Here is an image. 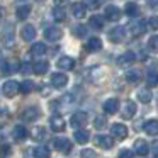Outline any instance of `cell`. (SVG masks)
<instances>
[{"mask_svg": "<svg viewBox=\"0 0 158 158\" xmlns=\"http://www.w3.org/2000/svg\"><path fill=\"white\" fill-rule=\"evenodd\" d=\"M38 117H39V109H38L36 106L27 107V109L22 112V119L27 121V123H32V121H36Z\"/></svg>", "mask_w": 158, "mask_h": 158, "instance_id": "20", "label": "cell"}, {"mask_svg": "<svg viewBox=\"0 0 158 158\" xmlns=\"http://www.w3.org/2000/svg\"><path fill=\"white\" fill-rule=\"evenodd\" d=\"M102 107H104V112L106 114H116L117 110H119V107H121V102H119V99L112 97V99H107Z\"/></svg>", "mask_w": 158, "mask_h": 158, "instance_id": "10", "label": "cell"}, {"mask_svg": "<svg viewBox=\"0 0 158 158\" xmlns=\"http://www.w3.org/2000/svg\"><path fill=\"white\" fill-rule=\"evenodd\" d=\"M136 114V104L133 100H126L123 104V117L124 119H133Z\"/></svg>", "mask_w": 158, "mask_h": 158, "instance_id": "12", "label": "cell"}, {"mask_svg": "<svg viewBox=\"0 0 158 158\" xmlns=\"http://www.w3.org/2000/svg\"><path fill=\"white\" fill-rule=\"evenodd\" d=\"M65 4H68V0H55V5L56 7H61L63 9V5Z\"/></svg>", "mask_w": 158, "mask_h": 158, "instance_id": "48", "label": "cell"}, {"mask_svg": "<svg viewBox=\"0 0 158 158\" xmlns=\"http://www.w3.org/2000/svg\"><path fill=\"white\" fill-rule=\"evenodd\" d=\"M85 49L90 53H95V51H100L102 49V41L99 38H90L89 41L85 43Z\"/></svg>", "mask_w": 158, "mask_h": 158, "instance_id": "22", "label": "cell"}, {"mask_svg": "<svg viewBox=\"0 0 158 158\" xmlns=\"http://www.w3.org/2000/svg\"><path fill=\"white\" fill-rule=\"evenodd\" d=\"M138 99H139V102H143V104H150L151 99H153V94H151L150 89H139Z\"/></svg>", "mask_w": 158, "mask_h": 158, "instance_id": "30", "label": "cell"}, {"mask_svg": "<svg viewBox=\"0 0 158 158\" xmlns=\"http://www.w3.org/2000/svg\"><path fill=\"white\" fill-rule=\"evenodd\" d=\"M10 155V144H2L0 146V158H5Z\"/></svg>", "mask_w": 158, "mask_h": 158, "instance_id": "43", "label": "cell"}, {"mask_svg": "<svg viewBox=\"0 0 158 158\" xmlns=\"http://www.w3.org/2000/svg\"><path fill=\"white\" fill-rule=\"evenodd\" d=\"M21 92V82H15V80H7V82L2 85V94L9 99H12L14 95Z\"/></svg>", "mask_w": 158, "mask_h": 158, "instance_id": "1", "label": "cell"}, {"mask_svg": "<svg viewBox=\"0 0 158 158\" xmlns=\"http://www.w3.org/2000/svg\"><path fill=\"white\" fill-rule=\"evenodd\" d=\"M82 2L87 5V7H92V9H97L100 5V0H82Z\"/></svg>", "mask_w": 158, "mask_h": 158, "instance_id": "44", "label": "cell"}, {"mask_svg": "<svg viewBox=\"0 0 158 158\" xmlns=\"http://www.w3.org/2000/svg\"><path fill=\"white\" fill-rule=\"evenodd\" d=\"M148 5H150L153 10H158V0H148Z\"/></svg>", "mask_w": 158, "mask_h": 158, "instance_id": "47", "label": "cell"}, {"mask_svg": "<svg viewBox=\"0 0 158 158\" xmlns=\"http://www.w3.org/2000/svg\"><path fill=\"white\" fill-rule=\"evenodd\" d=\"M72 14L75 19H83L87 15V5L83 2H75L72 5Z\"/></svg>", "mask_w": 158, "mask_h": 158, "instance_id": "14", "label": "cell"}, {"mask_svg": "<svg viewBox=\"0 0 158 158\" xmlns=\"http://www.w3.org/2000/svg\"><path fill=\"white\" fill-rule=\"evenodd\" d=\"M38 2H44V0H38Z\"/></svg>", "mask_w": 158, "mask_h": 158, "instance_id": "51", "label": "cell"}, {"mask_svg": "<svg viewBox=\"0 0 158 158\" xmlns=\"http://www.w3.org/2000/svg\"><path fill=\"white\" fill-rule=\"evenodd\" d=\"M66 83H68V77L65 73H53L51 75V87L63 89V87H66Z\"/></svg>", "mask_w": 158, "mask_h": 158, "instance_id": "11", "label": "cell"}, {"mask_svg": "<svg viewBox=\"0 0 158 158\" xmlns=\"http://www.w3.org/2000/svg\"><path fill=\"white\" fill-rule=\"evenodd\" d=\"M119 158H134V151H131V150H121L119 151Z\"/></svg>", "mask_w": 158, "mask_h": 158, "instance_id": "45", "label": "cell"}, {"mask_svg": "<svg viewBox=\"0 0 158 158\" xmlns=\"http://www.w3.org/2000/svg\"><path fill=\"white\" fill-rule=\"evenodd\" d=\"M89 26L92 29H97V31H100V29H104V19L100 17V15H92L89 21Z\"/></svg>", "mask_w": 158, "mask_h": 158, "instance_id": "31", "label": "cell"}, {"mask_svg": "<svg viewBox=\"0 0 158 158\" xmlns=\"http://www.w3.org/2000/svg\"><path fill=\"white\" fill-rule=\"evenodd\" d=\"M53 146H55V150H56V151H60V153L68 155L70 151H72L73 144H72V141H70L68 138H61V136H58V138H55V139H53Z\"/></svg>", "mask_w": 158, "mask_h": 158, "instance_id": "2", "label": "cell"}, {"mask_svg": "<svg viewBox=\"0 0 158 158\" xmlns=\"http://www.w3.org/2000/svg\"><path fill=\"white\" fill-rule=\"evenodd\" d=\"M31 138L34 141H43L46 138V129L43 126H34L31 131Z\"/></svg>", "mask_w": 158, "mask_h": 158, "instance_id": "28", "label": "cell"}, {"mask_svg": "<svg viewBox=\"0 0 158 158\" xmlns=\"http://www.w3.org/2000/svg\"><path fill=\"white\" fill-rule=\"evenodd\" d=\"M49 126H51V129L55 131V133H61V131H65L66 123L60 114H55V116L49 117Z\"/></svg>", "mask_w": 158, "mask_h": 158, "instance_id": "6", "label": "cell"}, {"mask_svg": "<svg viewBox=\"0 0 158 158\" xmlns=\"http://www.w3.org/2000/svg\"><path fill=\"white\" fill-rule=\"evenodd\" d=\"M126 80L129 83H138L141 80V70L139 68H129L126 72Z\"/></svg>", "mask_w": 158, "mask_h": 158, "instance_id": "25", "label": "cell"}, {"mask_svg": "<svg viewBox=\"0 0 158 158\" xmlns=\"http://www.w3.org/2000/svg\"><path fill=\"white\" fill-rule=\"evenodd\" d=\"M61 36H63V31L60 27H48L44 31V38H46V41H60L61 39Z\"/></svg>", "mask_w": 158, "mask_h": 158, "instance_id": "13", "label": "cell"}, {"mask_svg": "<svg viewBox=\"0 0 158 158\" xmlns=\"http://www.w3.org/2000/svg\"><path fill=\"white\" fill-rule=\"evenodd\" d=\"M4 44L7 48H12L14 46V32H12L10 26H7V29L4 31Z\"/></svg>", "mask_w": 158, "mask_h": 158, "instance_id": "34", "label": "cell"}, {"mask_svg": "<svg viewBox=\"0 0 158 158\" xmlns=\"http://www.w3.org/2000/svg\"><path fill=\"white\" fill-rule=\"evenodd\" d=\"M32 90H34V83H32L31 80H24V82H21V94L27 95V94L32 92Z\"/></svg>", "mask_w": 158, "mask_h": 158, "instance_id": "36", "label": "cell"}, {"mask_svg": "<svg viewBox=\"0 0 158 158\" xmlns=\"http://www.w3.org/2000/svg\"><path fill=\"white\" fill-rule=\"evenodd\" d=\"M58 68H61V70H73L75 68V60L73 58H70V56H61V58L58 60Z\"/></svg>", "mask_w": 158, "mask_h": 158, "instance_id": "23", "label": "cell"}, {"mask_svg": "<svg viewBox=\"0 0 158 158\" xmlns=\"http://www.w3.org/2000/svg\"><path fill=\"white\" fill-rule=\"evenodd\" d=\"M32 72V65H29V63H24V65L21 66V73H29Z\"/></svg>", "mask_w": 158, "mask_h": 158, "instance_id": "46", "label": "cell"}, {"mask_svg": "<svg viewBox=\"0 0 158 158\" xmlns=\"http://www.w3.org/2000/svg\"><path fill=\"white\" fill-rule=\"evenodd\" d=\"M48 68H49V63L46 61V60H39V61H36L34 65H32V73L34 75H46L48 73Z\"/></svg>", "mask_w": 158, "mask_h": 158, "instance_id": "18", "label": "cell"}, {"mask_svg": "<svg viewBox=\"0 0 158 158\" xmlns=\"http://www.w3.org/2000/svg\"><path fill=\"white\" fill-rule=\"evenodd\" d=\"M143 129H144V133H146L148 136H156V134H158V121H156V119H148V121H144Z\"/></svg>", "mask_w": 158, "mask_h": 158, "instance_id": "16", "label": "cell"}, {"mask_svg": "<svg viewBox=\"0 0 158 158\" xmlns=\"http://www.w3.org/2000/svg\"><path fill=\"white\" fill-rule=\"evenodd\" d=\"M80 158H97V153L94 150H90V148H85L80 153Z\"/></svg>", "mask_w": 158, "mask_h": 158, "instance_id": "40", "label": "cell"}, {"mask_svg": "<svg viewBox=\"0 0 158 158\" xmlns=\"http://www.w3.org/2000/svg\"><path fill=\"white\" fill-rule=\"evenodd\" d=\"M94 126L97 127V129H104V127L107 126V119L106 116H97L95 121H94Z\"/></svg>", "mask_w": 158, "mask_h": 158, "instance_id": "38", "label": "cell"}, {"mask_svg": "<svg viewBox=\"0 0 158 158\" xmlns=\"http://www.w3.org/2000/svg\"><path fill=\"white\" fill-rule=\"evenodd\" d=\"M53 19H55V21H58V22L65 21V19H66L65 10H63L61 7H55V9H53Z\"/></svg>", "mask_w": 158, "mask_h": 158, "instance_id": "37", "label": "cell"}, {"mask_svg": "<svg viewBox=\"0 0 158 158\" xmlns=\"http://www.w3.org/2000/svg\"><path fill=\"white\" fill-rule=\"evenodd\" d=\"M148 48H150L151 51L158 53V36H153V38H150V41H148Z\"/></svg>", "mask_w": 158, "mask_h": 158, "instance_id": "39", "label": "cell"}, {"mask_svg": "<svg viewBox=\"0 0 158 158\" xmlns=\"http://www.w3.org/2000/svg\"><path fill=\"white\" fill-rule=\"evenodd\" d=\"M21 38L24 41H34L36 38V27L32 24H26L24 27L21 29Z\"/></svg>", "mask_w": 158, "mask_h": 158, "instance_id": "17", "label": "cell"}, {"mask_svg": "<svg viewBox=\"0 0 158 158\" xmlns=\"http://www.w3.org/2000/svg\"><path fill=\"white\" fill-rule=\"evenodd\" d=\"M124 14L129 15V17H138L139 15V7H138L136 2H127L126 7H124Z\"/></svg>", "mask_w": 158, "mask_h": 158, "instance_id": "26", "label": "cell"}, {"mask_svg": "<svg viewBox=\"0 0 158 158\" xmlns=\"http://www.w3.org/2000/svg\"><path fill=\"white\" fill-rule=\"evenodd\" d=\"M0 17H2V9H0Z\"/></svg>", "mask_w": 158, "mask_h": 158, "instance_id": "50", "label": "cell"}, {"mask_svg": "<svg viewBox=\"0 0 158 158\" xmlns=\"http://www.w3.org/2000/svg\"><path fill=\"white\" fill-rule=\"evenodd\" d=\"M2 66V73L9 75V73H14V72H19V63L17 60H10V61H2L0 63Z\"/></svg>", "mask_w": 158, "mask_h": 158, "instance_id": "21", "label": "cell"}, {"mask_svg": "<svg viewBox=\"0 0 158 158\" xmlns=\"http://www.w3.org/2000/svg\"><path fill=\"white\" fill-rule=\"evenodd\" d=\"M73 32H75V36H78V38H83V36L87 34V27L85 26H75V27H73Z\"/></svg>", "mask_w": 158, "mask_h": 158, "instance_id": "41", "label": "cell"}, {"mask_svg": "<svg viewBox=\"0 0 158 158\" xmlns=\"http://www.w3.org/2000/svg\"><path fill=\"white\" fill-rule=\"evenodd\" d=\"M146 26L148 22H144L143 19H136V21H133L129 24V32L133 38H138V36L144 34V31H146Z\"/></svg>", "mask_w": 158, "mask_h": 158, "instance_id": "3", "label": "cell"}, {"mask_svg": "<svg viewBox=\"0 0 158 158\" xmlns=\"http://www.w3.org/2000/svg\"><path fill=\"white\" fill-rule=\"evenodd\" d=\"M94 141H95L97 146L104 148V150H109V148H112V146H114V139H112V136H107V134H97Z\"/></svg>", "mask_w": 158, "mask_h": 158, "instance_id": "9", "label": "cell"}, {"mask_svg": "<svg viewBox=\"0 0 158 158\" xmlns=\"http://www.w3.org/2000/svg\"><path fill=\"white\" fill-rule=\"evenodd\" d=\"M12 136H14V139L15 141H22V139H26L27 138V129H26L24 126H14V131H12Z\"/></svg>", "mask_w": 158, "mask_h": 158, "instance_id": "27", "label": "cell"}, {"mask_svg": "<svg viewBox=\"0 0 158 158\" xmlns=\"http://www.w3.org/2000/svg\"><path fill=\"white\" fill-rule=\"evenodd\" d=\"M124 38H126V29L123 27V26H117V27H114L112 31L109 32V39L112 43H123Z\"/></svg>", "mask_w": 158, "mask_h": 158, "instance_id": "8", "label": "cell"}, {"mask_svg": "<svg viewBox=\"0 0 158 158\" xmlns=\"http://www.w3.org/2000/svg\"><path fill=\"white\" fill-rule=\"evenodd\" d=\"M153 153H155V158H158V143L153 144Z\"/></svg>", "mask_w": 158, "mask_h": 158, "instance_id": "49", "label": "cell"}, {"mask_svg": "<svg viewBox=\"0 0 158 158\" xmlns=\"http://www.w3.org/2000/svg\"><path fill=\"white\" fill-rule=\"evenodd\" d=\"M46 53V44L44 43H34L31 46V55L32 56H41Z\"/></svg>", "mask_w": 158, "mask_h": 158, "instance_id": "35", "label": "cell"}, {"mask_svg": "<svg viewBox=\"0 0 158 158\" xmlns=\"http://www.w3.org/2000/svg\"><path fill=\"white\" fill-rule=\"evenodd\" d=\"M73 138H75V141L78 144H85V143H89V139H90V133L87 129H77L75 134H73Z\"/></svg>", "mask_w": 158, "mask_h": 158, "instance_id": "24", "label": "cell"}, {"mask_svg": "<svg viewBox=\"0 0 158 158\" xmlns=\"http://www.w3.org/2000/svg\"><path fill=\"white\" fill-rule=\"evenodd\" d=\"M15 14H17V19H21V21H26V19L29 17V14H31V5H27V4L19 5L17 10H15Z\"/></svg>", "mask_w": 158, "mask_h": 158, "instance_id": "29", "label": "cell"}, {"mask_svg": "<svg viewBox=\"0 0 158 158\" xmlns=\"http://www.w3.org/2000/svg\"><path fill=\"white\" fill-rule=\"evenodd\" d=\"M133 148H134V153L139 155V156H146L150 153V146H148V143L144 139H136Z\"/></svg>", "mask_w": 158, "mask_h": 158, "instance_id": "15", "label": "cell"}, {"mask_svg": "<svg viewBox=\"0 0 158 158\" xmlns=\"http://www.w3.org/2000/svg\"><path fill=\"white\" fill-rule=\"evenodd\" d=\"M146 83H148V89L158 85V72L156 70H150V72L146 73Z\"/></svg>", "mask_w": 158, "mask_h": 158, "instance_id": "32", "label": "cell"}, {"mask_svg": "<svg viewBox=\"0 0 158 158\" xmlns=\"http://www.w3.org/2000/svg\"><path fill=\"white\" fill-rule=\"evenodd\" d=\"M87 119H89L87 112L78 110V112H75L72 117H70V126L75 127V129H80L82 126H85V124H87Z\"/></svg>", "mask_w": 158, "mask_h": 158, "instance_id": "4", "label": "cell"}, {"mask_svg": "<svg viewBox=\"0 0 158 158\" xmlns=\"http://www.w3.org/2000/svg\"><path fill=\"white\" fill-rule=\"evenodd\" d=\"M51 153H49V148L41 144V146L34 148V158H49Z\"/></svg>", "mask_w": 158, "mask_h": 158, "instance_id": "33", "label": "cell"}, {"mask_svg": "<svg viewBox=\"0 0 158 158\" xmlns=\"http://www.w3.org/2000/svg\"><path fill=\"white\" fill-rule=\"evenodd\" d=\"M104 14H106V19L110 22H117L121 17H123V10H121L119 7H116V5H107L106 10H104Z\"/></svg>", "mask_w": 158, "mask_h": 158, "instance_id": "5", "label": "cell"}, {"mask_svg": "<svg viewBox=\"0 0 158 158\" xmlns=\"http://www.w3.org/2000/svg\"><path fill=\"white\" fill-rule=\"evenodd\" d=\"M148 27L153 29V31H158V15L150 17V21H148Z\"/></svg>", "mask_w": 158, "mask_h": 158, "instance_id": "42", "label": "cell"}, {"mask_svg": "<svg viewBox=\"0 0 158 158\" xmlns=\"http://www.w3.org/2000/svg\"><path fill=\"white\" fill-rule=\"evenodd\" d=\"M110 134H112L116 139H124V138H127V127L121 123H116V124L110 126Z\"/></svg>", "mask_w": 158, "mask_h": 158, "instance_id": "7", "label": "cell"}, {"mask_svg": "<svg viewBox=\"0 0 158 158\" xmlns=\"http://www.w3.org/2000/svg\"><path fill=\"white\" fill-rule=\"evenodd\" d=\"M134 61H136V55H134L133 51H126L117 58V65L119 66H127V65H131V63H134Z\"/></svg>", "mask_w": 158, "mask_h": 158, "instance_id": "19", "label": "cell"}]
</instances>
